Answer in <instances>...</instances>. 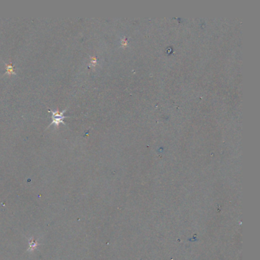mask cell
Returning a JSON list of instances; mask_svg holds the SVG:
<instances>
[{"label": "cell", "mask_w": 260, "mask_h": 260, "mask_svg": "<svg viewBox=\"0 0 260 260\" xmlns=\"http://www.w3.org/2000/svg\"><path fill=\"white\" fill-rule=\"evenodd\" d=\"M67 108L65 109V110H63L61 112H58L57 111H53L50 108L48 109V112H51V113L52 114V122L50 124L48 128H49L50 126H51V125H54L55 128L56 127L58 128L59 125H60V124L65 125V123H64V121H63V118H66V116L64 115V113L67 112Z\"/></svg>", "instance_id": "1"}, {"label": "cell", "mask_w": 260, "mask_h": 260, "mask_svg": "<svg viewBox=\"0 0 260 260\" xmlns=\"http://www.w3.org/2000/svg\"><path fill=\"white\" fill-rule=\"evenodd\" d=\"M28 241H29V248H28V251H29V252L34 251V250L38 247V246L39 245V243H37V240H35L33 237H31V239H29Z\"/></svg>", "instance_id": "2"}, {"label": "cell", "mask_w": 260, "mask_h": 260, "mask_svg": "<svg viewBox=\"0 0 260 260\" xmlns=\"http://www.w3.org/2000/svg\"><path fill=\"white\" fill-rule=\"evenodd\" d=\"M6 74H15V68L12 64H6Z\"/></svg>", "instance_id": "3"}]
</instances>
